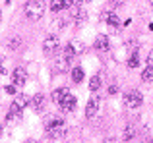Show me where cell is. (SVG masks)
<instances>
[{"label": "cell", "mask_w": 153, "mask_h": 143, "mask_svg": "<svg viewBox=\"0 0 153 143\" xmlns=\"http://www.w3.org/2000/svg\"><path fill=\"white\" fill-rule=\"evenodd\" d=\"M72 81L82 83L83 81V70L82 68H72Z\"/></svg>", "instance_id": "e0dca14e"}, {"label": "cell", "mask_w": 153, "mask_h": 143, "mask_svg": "<svg viewBox=\"0 0 153 143\" xmlns=\"http://www.w3.org/2000/svg\"><path fill=\"white\" fill-rule=\"evenodd\" d=\"M62 2H64V6H66V8H70L72 4H74V0H62Z\"/></svg>", "instance_id": "4316f807"}, {"label": "cell", "mask_w": 153, "mask_h": 143, "mask_svg": "<svg viewBox=\"0 0 153 143\" xmlns=\"http://www.w3.org/2000/svg\"><path fill=\"white\" fill-rule=\"evenodd\" d=\"M149 2H151V8H153V0H149Z\"/></svg>", "instance_id": "f546056e"}, {"label": "cell", "mask_w": 153, "mask_h": 143, "mask_svg": "<svg viewBox=\"0 0 153 143\" xmlns=\"http://www.w3.org/2000/svg\"><path fill=\"white\" fill-rule=\"evenodd\" d=\"M134 136H136V128H134V126H126V130H124V136H122V139L124 141H132V139H134Z\"/></svg>", "instance_id": "ac0fdd59"}, {"label": "cell", "mask_w": 153, "mask_h": 143, "mask_svg": "<svg viewBox=\"0 0 153 143\" xmlns=\"http://www.w3.org/2000/svg\"><path fill=\"white\" fill-rule=\"evenodd\" d=\"M66 21H68L66 18L58 15L56 19H52V23H51V31H52V33H56V31H62V29H64V25H66Z\"/></svg>", "instance_id": "4fadbf2b"}, {"label": "cell", "mask_w": 153, "mask_h": 143, "mask_svg": "<svg viewBox=\"0 0 153 143\" xmlns=\"http://www.w3.org/2000/svg\"><path fill=\"white\" fill-rule=\"evenodd\" d=\"M22 120V108L12 105L10 106V112L6 114V124H14V122H19Z\"/></svg>", "instance_id": "30bf717a"}, {"label": "cell", "mask_w": 153, "mask_h": 143, "mask_svg": "<svg viewBox=\"0 0 153 143\" xmlns=\"http://www.w3.org/2000/svg\"><path fill=\"white\" fill-rule=\"evenodd\" d=\"M128 52H130V54L138 52V43H134V41H130V43H128Z\"/></svg>", "instance_id": "603a6c76"}, {"label": "cell", "mask_w": 153, "mask_h": 143, "mask_svg": "<svg viewBox=\"0 0 153 143\" xmlns=\"http://www.w3.org/2000/svg\"><path fill=\"white\" fill-rule=\"evenodd\" d=\"M147 64H149V66H153V49H151V52L147 54Z\"/></svg>", "instance_id": "d4e9b609"}, {"label": "cell", "mask_w": 153, "mask_h": 143, "mask_svg": "<svg viewBox=\"0 0 153 143\" xmlns=\"http://www.w3.org/2000/svg\"><path fill=\"white\" fill-rule=\"evenodd\" d=\"M47 133L52 137V139H62L66 136V130H64V120L62 118H51L45 126Z\"/></svg>", "instance_id": "7a4b0ae2"}, {"label": "cell", "mask_w": 153, "mask_h": 143, "mask_svg": "<svg viewBox=\"0 0 153 143\" xmlns=\"http://www.w3.org/2000/svg\"><path fill=\"white\" fill-rule=\"evenodd\" d=\"M142 79H143L146 83H151V81H153V66L147 64V68L142 72Z\"/></svg>", "instance_id": "d6986e66"}, {"label": "cell", "mask_w": 153, "mask_h": 143, "mask_svg": "<svg viewBox=\"0 0 153 143\" xmlns=\"http://www.w3.org/2000/svg\"><path fill=\"white\" fill-rule=\"evenodd\" d=\"M112 2H114L116 6H120V4H124V2H126V0H112Z\"/></svg>", "instance_id": "83f0119b"}, {"label": "cell", "mask_w": 153, "mask_h": 143, "mask_svg": "<svg viewBox=\"0 0 153 143\" xmlns=\"http://www.w3.org/2000/svg\"><path fill=\"white\" fill-rule=\"evenodd\" d=\"M95 49L99 50V52H107L108 49H111V46H108V37L107 35H99L97 39H95Z\"/></svg>", "instance_id": "8fae6325"}, {"label": "cell", "mask_w": 153, "mask_h": 143, "mask_svg": "<svg viewBox=\"0 0 153 143\" xmlns=\"http://www.w3.org/2000/svg\"><path fill=\"white\" fill-rule=\"evenodd\" d=\"M68 93H70V89H66V87H60V89H54V91H52V101H54L56 105H60V102H62V99L66 97Z\"/></svg>", "instance_id": "7c38bea8"}, {"label": "cell", "mask_w": 153, "mask_h": 143, "mask_svg": "<svg viewBox=\"0 0 153 143\" xmlns=\"http://www.w3.org/2000/svg\"><path fill=\"white\" fill-rule=\"evenodd\" d=\"M64 52L68 54V56H79V54L85 52V43L79 41V39H72L70 43H68L66 46H64Z\"/></svg>", "instance_id": "5b68a950"}, {"label": "cell", "mask_w": 153, "mask_h": 143, "mask_svg": "<svg viewBox=\"0 0 153 143\" xmlns=\"http://www.w3.org/2000/svg\"><path fill=\"white\" fill-rule=\"evenodd\" d=\"M82 2H85V0H74V4H78V6H79Z\"/></svg>", "instance_id": "f1b7e54d"}, {"label": "cell", "mask_w": 153, "mask_h": 143, "mask_svg": "<svg viewBox=\"0 0 153 143\" xmlns=\"http://www.w3.org/2000/svg\"><path fill=\"white\" fill-rule=\"evenodd\" d=\"M97 110H99V97H91L89 101H87V105H85V116L87 118L95 116Z\"/></svg>", "instance_id": "9c48e42d"}, {"label": "cell", "mask_w": 153, "mask_h": 143, "mask_svg": "<svg viewBox=\"0 0 153 143\" xmlns=\"http://www.w3.org/2000/svg\"><path fill=\"white\" fill-rule=\"evenodd\" d=\"M142 102H143V95L138 89H130L124 93V105H126V108H140Z\"/></svg>", "instance_id": "3957f363"}, {"label": "cell", "mask_w": 153, "mask_h": 143, "mask_svg": "<svg viewBox=\"0 0 153 143\" xmlns=\"http://www.w3.org/2000/svg\"><path fill=\"white\" fill-rule=\"evenodd\" d=\"M27 102H29V101H27V97H25V95H19V93H16V95H14V102H12V105L23 110V108L27 106Z\"/></svg>", "instance_id": "5bb4252c"}, {"label": "cell", "mask_w": 153, "mask_h": 143, "mask_svg": "<svg viewBox=\"0 0 153 143\" xmlns=\"http://www.w3.org/2000/svg\"><path fill=\"white\" fill-rule=\"evenodd\" d=\"M116 93H118V89H116L114 85H112V87H108V95H116Z\"/></svg>", "instance_id": "484cf974"}, {"label": "cell", "mask_w": 153, "mask_h": 143, "mask_svg": "<svg viewBox=\"0 0 153 143\" xmlns=\"http://www.w3.org/2000/svg\"><path fill=\"white\" fill-rule=\"evenodd\" d=\"M72 60H74V58L68 56V54L62 50V54H58V58H56V62H54V68L58 70V72H66V70H70Z\"/></svg>", "instance_id": "8992f818"}, {"label": "cell", "mask_w": 153, "mask_h": 143, "mask_svg": "<svg viewBox=\"0 0 153 143\" xmlns=\"http://www.w3.org/2000/svg\"><path fill=\"white\" fill-rule=\"evenodd\" d=\"M4 91H6V93H10V95H16V85H8V87H4Z\"/></svg>", "instance_id": "cb8c5ba5"}, {"label": "cell", "mask_w": 153, "mask_h": 143, "mask_svg": "<svg viewBox=\"0 0 153 143\" xmlns=\"http://www.w3.org/2000/svg\"><path fill=\"white\" fill-rule=\"evenodd\" d=\"M128 68H138L140 66V56H138V52H134V54H130L128 56Z\"/></svg>", "instance_id": "44dd1931"}, {"label": "cell", "mask_w": 153, "mask_h": 143, "mask_svg": "<svg viewBox=\"0 0 153 143\" xmlns=\"http://www.w3.org/2000/svg\"><path fill=\"white\" fill-rule=\"evenodd\" d=\"M99 87H101V75H93V77L89 79V91L91 93H97L99 91Z\"/></svg>", "instance_id": "9a60e30c"}, {"label": "cell", "mask_w": 153, "mask_h": 143, "mask_svg": "<svg viewBox=\"0 0 153 143\" xmlns=\"http://www.w3.org/2000/svg\"><path fill=\"white\" fill-rule=\"evenodd\" d=\"M19 45H22V39H19V37H14V39L8 41V49H10V50H18Z\"/></svg>", "instance_id": "7402d4cb"}, {"label": "cell", "mask_w": 153, "mask_h": 143, "mask_svg": "<svg viewBox=\"0 0 153 143\" xmlns=\"http://www.w3.org/2000/svg\"><path fill=\"white\" fill-rule=\"evenodd\" d=\"M33 106H35V110H39V112L43 110V106H45V97H43L41 93H37L33 97Z\"/></svg>", "instance_id": "2e32d148"}, {"label": "cell", "mask_w": 153, "mask_h": 143, "mask_svg": "<svg viewBox=\"0 0 153 143\" xmlns=\"http://www.w3.org/2000/svg\"><path fill=\"white\" fill-rule=\"evenodd\" d=\"M85 2H91V0H85Z\"/></svg>", "instance_id": "4dcf8cb0"}, {"label": "cell", "mask_w": 153, "mask_h": 143, "mask_svg": "<svg viewBox=\"0 0 153 143\" xmlns=\"http://www.w3.org/2000/svg\"><path fill=\"white\" fill-rule=\"evenodd\" d=\"M64 8H66V6H64L62 0H51V10L54 12V14H60Z\"/></svg>", "instance_id": "ffe728a7"}, {"label": "cell", "mask_w": 153, "mask_h": 143, "mask_svg": "<svg viewBox=\"0 0 153 143\" xmlns=\"http://www.w3.org/2000/svg\"><path fill=\"white\" fill-rule=\"evenodd\" d=\"M25 18L31 21H37L45 15V0H27V4L23 6Z\"/></svg>", "instance_id": "6da1fadb"}, {"label": "cell", "mask_w": 153, "mask_h": 143, "mask_svg": "<svg viewBox=\"0 0 153 143\" xmlns=\"http://www.w3.org/2000/svg\"><path fill=\"white\" fill-rule=\"evenodd\" d=\"M25 79H27V74H25V70H23V68H16L14 70V74H12V81H14L16 87L25 85Z\"/></svg>", "instance_id": "ba28073f"}, {"label": "cell", "mask_w": 153, "mask_h": 143, "mask_svg": "<svg viewBox=\"0 0 153 143\" xmlns=\"http://www.w3.org/2000/svg\"><path fill=\"white\" fill-rule=\"evenodd\" d=\"M0 132H2V130H0Z\"/></svg>", "instance_id": "1f68e13d"}, {"label": "cell", "mask_w": 153, "mask_h": 143, "mask_svg": "<svg viewBox=\"0 0 153 143\" xmlns=\"http://www.w3.org/2000/svg\"><path fill=\"white\" fill-rule=\"evenodd\" d=\"M58 50H60V41L56 37V33L47 35L45 41H43V52L45 54H56Z\"/></svg>", "instance_id": "277c9868"}, {"label": "cell", "mask_w": 153, "mask_h": 143, "mask_svg": "<svg viewBox=\"0 0 153 143\" xmlns=\"http://www.w3.org/2000/svg\"><path fill=\"white\" fill-rule=\"evenodd\" d=\"M76 105H78V101H76V97L72 93H68L66 97L62 99V102H60V110L62 112H72V110H76Z\"/></svg>", "instance_id": "52a82bcc"}]
</instances>
